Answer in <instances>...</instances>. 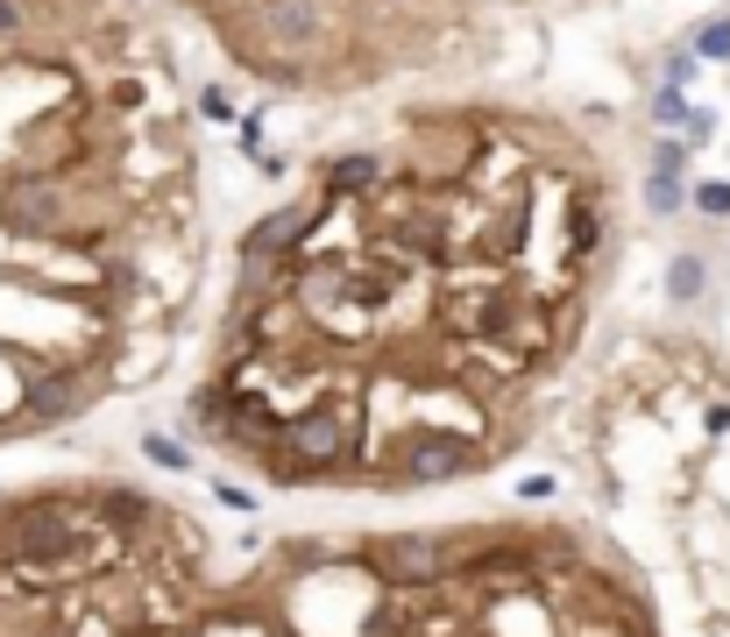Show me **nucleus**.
Masks as SVG:
<instances>
[{"label":"nucleus","mask_w":730,"mask_h":637,"mask_svg":"<svg viewBox=\"0 0 730 637\" xmlns=\"http://www.w3.org/2000/svg\"><path fill=\"white\" fill-rule=\"evenodd\" d=\"M703 50H709V57H730V14H723V22H709V28H703Z\"/></svg>","instance_id":"5"},{"label":"nucleus","mask_w":730,"mask_h":637,"mask_svg":"<svg viewBox=\"0 0 730 637\" xmlns=\"http://www.w3.org/2000/svg\"><path fill=\"white\" fill-rule=\"evenodd\" d=\"M703 212H730V185H703Z\"/></svg>","instance_id":"6"},{"label":"nucleus","mask_w":730,"mask_h":637,"mask_svg":"<svg viewBox=\"0 0 730 637\" xmlns=\"http://www.w3.org/2000/svg\"><path fill=\"white\" fill-rule=\"evenodd\" d=\"M43 36L28 0H0V447L136 383L177 312L163 212L185 177H128L177 128H128L149 106L142 71L93 79Z\"/></svg>","instance_id":"3"},{"label":"nucleus","mask_w":730,"mask_h":637,"mask_svg":"<svg viewBox=\"0 0 730 637\" xmlns=\"http://www.w3.org/2000/svg\"><path fill=\"white\" fill-rule=\"evenodd\" d=\"M433 163L320 185L298 234L248 255L192 432L270 489L419 496L497 467L532 432L582 333L603 199L511 171L497 120H433Z\"/></svg>","instance_id":"1"},{"label":"nucleus","mask_w":730,"mask_h":637,"mask_svg":"<svg viewBox=\"0 0 730 637\" xmlns=\"http://www.w3.org/2000/svg\"><path fill=\"white\" fill-rule=\"evenodd\" d=\"M667 283H674V298H695V291H703V263H695V255H681Z\"/></svg>","instance_id":"4"},{"label":"nucleus","mask_w":730,"mask_h":637,"mask_svg":"<svg viewBox=\"0 0 730 637\" xmlns=\"http://www.w3.org/2000/svg\"><path fill=\"white\" fill-rule=\"evenodd\" d=\"M14 637H660V616L575 524L277 531L228 567L192 510L93 482L71 559L14 581Z\"/></svg>","instance_id":"2"}]
</instances>
